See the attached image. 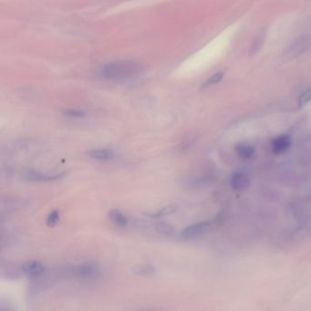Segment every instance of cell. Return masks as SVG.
Segmentation results:
<instances>
[{"instance_id":"cell-4","label":"cell","mask_w":311,"mask_h":311,"mask_svg":"<svg viewBox=\"0 0 311 311\" xmlns=\"http://www.w3.org/2000/svg\"><path fill=\"white\" fill-rule=\"evenodd\" d=\"M100 268L94 263H83L71 269V275L81 280H92L98 277Z\"/></svg>"},{"instance_id":"cell-14","label":"cell","mask_w":311,"mask_h":311,"mask_svg":"<svg viewBox=\"0 0 311 311\" xmlns=\"http://www.w3.org/2000/svg\"><path fill=\"white\" fill-rule=\"evenodd\" d=\"M155 272V266L151 265H142L136 267L133 273L135 275H140V276H145V275H150L152 273Z\"/></svg>"},{"instance_id":"cell-3","label":"cell","mask_w":311,"mask_h":311,"mask_svg":"<svg viewBox=\"0 0 311 311\" xmlns=\"http://www.w3.org/2000/svg\"><path fill=\"white\" fill-rule=\"evenodd\" d=\"M251 185V176L248 169L240 168L236 170L230 178L231 188L235 192L248 190Z\"/></svg>"},{"instance_id":"cell-2","label":"cell","mask_w":311,"mask_h":311,"mask_svg":"<svg viewBox=\"0 0 311 311\" xmlns=\"http://www.w3.org/2000/svg\"><path fill=\"white\" fill-rule=\"evenodd\" d=\"M311 48V38L310 36H301L296 39L288 50L285 52V58L287 59H294L305 54Z\"/></svg>"},{"instance_id":"cell-17","label":"cell","mask_w":311,"mask_h":311,"mask_svg":"<svg viewBox=\"0 0 311 311\" xmlns=\"http://www.w3.org/2000/svg\"><path fill=\"white\" fill-rule=\"evenodd\" d=\"M311 101V87H310L308 90H306L304 93H302L299 99V106L300 108L304 107L306 104H308L309 102Z\"/></svg>"},{"instance_id":"cell-1","label":"cell","mask_w":311,"mask_h":311,"mask_svg":"<svg viewBox=\"0 0 311 311\" xmlns=\"http://www.w3.org/2000/svg\"><path fill=\"white\" fill-rule=\"evenodd\" d=\"M144 71V65L138 61L121 60L105 64L100 69L99 75L108 81H127L137 79Z\"/></svg>"},{"instance_id":"cell-6","label":"cell","mask_w":311,"mask_h":311,"mask_svg":"<svg viewBox=\"0 0 311 311\" xmlns=\"http://www.w3.org/2000/svg\"><path fill=\"white\" fill-rule=\"evenodd\" d=\"M66 174H67L66 172L55 173V174H44L34 170H29L24 173L23 177L31 182H51V181H56V180L63 178Z\"/></svg>"},{"instance_id":"cell-13","label":"cell","mask_w":311,"mask_h":311,"mask_svg":"<svg viewBox=\"0 0 311 311\" xmlns=\"http://www.w3.org/2000/svg\"><path fill=\"white\" fill-rule=\"evenodd\" d=\"M225 73L220 71V72H216L214 73L212 77H210L208 80L204 82L203 84V88H207V87L212 86L213 84H216L218 83L219 81H221V80L224 78Z\"/></svg>"},{"instance_id":"cell-18","label":"cell","mask_w":311,"mask_h":311,"mask_svg":"<svg viewBox=\"0 0 311 311\" xmlns=\"http://www.w3.org/2000/svg\"><path fill=\"white\" fill-rule=\"evenodd\" d=\"M64 114L71 118H82L86 115L85 111L82 109H68L64 110Z\"/></svg>"},{"instance_id":"cell-7","label":"cell","mask_w":311,"mask_h":311,"mask_svg":"<svg viewBox=\"0 0 311 311\" xmlns=\"http://www.w3.org/2000/svg\"><path fill=\"white\" fill-rule=\"evenodd\" d=\"M21 269L26 275H28L31 277H41L44 272H45V266L44 265L37 260L29 261L23 264Z\"/></svg>"},{"instance_id":"cell-12","label":"cell","mask_w":311,"mask_h":311,"mask_svg":"<svg viewBox=\"0 0 311 311\" xmlns=\"http://www.w3.org/2000/svg\"><path fill=\"white\" fill-rule=\"evenodd\" d=\"M176 211V207H173V206H168V207H164L159 209L156 213H146L148 216L153 217V218H157V217H161V216H165V215H169V214H172Z\"/></svg>"},{"instance_id":"cell-8","label":"cell","mask_w":311,"mask_h":311,"mask_svg":"<svg viewBox=\"0 0 311 311\" xmlns=\"http://www.w3.org/2000/svg\"><path fill=\"white\" fill-rule=\"evenodd\" d=\"M291 145V139L288 135H280L272 142V149L276 154H282L289 149Z\"/></svg>"},{"instance_id":"cell-16","label":"cell","mask_w":311,"mask_h":311,"mask_svg":"<svg viewBox=\"0 0 311 311\" xmlns=\"http://www.w3.org/2000/svg\"><path fill=\"white\" fill-rule=\"evenodd\" d=\"M156 229H157L158 232L161 233V234H164V235H167V236H172L173 233H174L173 227L171 225L165 224V223L157 224Z\"/></svg>"},{"instance_id":"cell-9","label":"cell","mask_w":311,"mask_h":311,"mask_svg":"<svg viewBox=\"0 0 311 311\" xmlns=\"http://www.w3.org/2000/svg\"><path fill=\"white\" fill-rule=\"evenodd\" d=\"M88 156L92 159L98 160V161H109L114 157L113 151L107 148H100L95 150L90 151L88 153Z\"/></svg>"},{"instance_id":"cell-15","label":"cell","mask_w":311,"mask_h":311,"mask_svg":"<svg viewBox=\"0 0 311 311\" xmlns=\"http://www.w3.org/2000/svg\"><path fill=\"white\" fill-rule=\"evenodd\" d=\"M58 219H59V212H58V210L52 211V213L48 215V218H47L46 221L47 225L50 226V227L55 226L58 223Z\"/></svg>"},{"instance_id":"cell-10","label":"cell","mask_w":311,"mask_h":311,"mask_svg":"<svg viewBox=\"0 0 311 311\" xmlns=\"http://www.w3.org/2000/svg\"><path fill=\"white\" fill-rule=\"evenodd\" d=\"M108 215L109 220L116 225L125 226L128 224V218L118 209H111Z\"/></svg>"},{"instance_id":"cell-5","label":"cell","mask_w":311,"mask_h":311,"mask_svg":"<svg viewBox=\"0 0 311 311\" xmlns=\"http://www.w3.org/2000/svg\"><path fill=\"white\" fill-rule=\"evenodd\" d=\"M211 225H212V222L210 221H203V222L195 223L185 228L181 235H182V237H184L185 239H193L207 233L211 227Z\"/></svg>"},{"instance_id":"cell-11","label":"cell","mask_w":311,"mask_h":311,"mask_svg":"<svg viewBox=\"0 0 311 311\" xmlns=\"http://www.w3.org/2000/svg\"><path fill=\"white\" fill-rule=\"evenodd\" d=\"M236 153L242 159L248 160L252 158L255 154V149L251 145L248 144H238L236 148Z\"/></svg>"}]
</instances>
